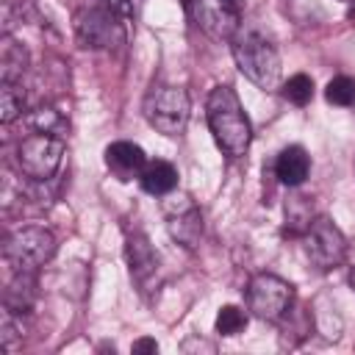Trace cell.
<instances>
[{
    "label": "cell",
    "instance_id": "16",
    "mask_svg": "<svg viewBox=\"0 0 355 355\" xmlns=\"http://www.w3.org/2000/svg\"><path fill=\"white\" fill-rule=\"evenodd\" d=\"M25 111V89L11 80H0V122L11 125Z\"/></svg>",
    "mask_w": 355,
    "mask_h": 355
},
{
    "label": "cell",
    "instance_id": "7",
    "mask_svg": "<svg viewBox=\"0 0 355 355\" xmlns=\"http://www.w3.org/2000/svg\"><path fill=\"white\" fill-rule=\"evenodd\" d=\"M294 302V286L272 272H261L247 286V308L263 322H280Z\"/></svg>",
    "mask_w": 355,
    "mask_h": 355
},
{
    "label": "cell",
    "instance_id": "22",
    "mask_svg": "<svg viewBox=\"0 0 355 355\" xmlns=\"http://www.w3.org/2000/svg\"><path fill=\"white\" fill-rule=\"evenodd\" d=\"M133 352L136 355H144V352H158V344H155V338H139V341H133Z\"/></svg>",
    "mask_w": 355,
    "mask_h": 355
},
{
    "label": "cell",
    "instance_id": "9",
    "mask_svg": "<svg viewBox=\"0 0 355 355\" xmlns=\"http://www.w3.org/2000/svg\"><path fill=\"white\" fill-rule=\"evenodd\" d=\"M164 208L169 214V222H166L169 236L178 244H183L186 250H194L197 241H200V236H202V216L194 208V202L189 197H180V205L178 202H166Z\"/></svg>",
    "mask_w": 355,
    "mask_h": 355
},
{
    "label": "cell",
    "instance_id": "17",
    "mask_svg": "<svg viewBox=\"0 0 355 355\" xmlns=\"http://www.w3.org/2000/svg\"><path fill=\"white\" fill-rule=\"evenodd\" d=\"M28 125L33 128V133H53L58 136L67 128V119L53 108V105H39L28 114Z\"/></svg>",
    "mask_w": 355,
    "mask_h": 355
},
{
    "label": "cell",
    "instance_id": "1",
    "mask_svg": "<svg viewBox=\"0 0 355 355\" xmlns=\"http://www.w3.org/2000/svg\"><path fill=\"white\" fill-rule=\"evenodd\" d=\"M205 116H208V128L214 133L216 147L230 155V158H241L250 150L252 141V125L239 103V94L230 86H214L208 100H205Z\"/></svg>",
    "mask_w": 355,
    "mask_h": 355
},
{
    "label": "cell",
    "instance_id": "10",
    "mask_svg": "<svg viewBox=\"0 0 355 355\" xmlns=\"http://www.w3.org/2000/svg\"><path fill=\"white\" fill-rule=\"evenodd\" d=\"M125 258H128L130 277H133L139 286H144V283L155 275V269H158V252L153 250L150 239H147L141 230L128 233V239H125Z\"/></svg>",
    "mask_w": 355,
    "mask_h": 355
},
{
    "label": "cell",
    "instance_id": "25",
    "mask_svg": "<svg viewBox=\"0 0 355 355\" xmlns=\"http://www.w3.org/2000/svg\"><path fill=\"white\" fill-rule=\"evenodd\" d=\"M349 286H352V291H355V266H352V272H349Z\"/></svg>",
    "mask_w": 355,
    "mask_h": 355
},
{
    "label": "cell",
    "instance_id": "11",
    "mask_svg": "<svg viewBox=\"0 0 355 355\" xmlns=\"http://www.w3.org/2000/svg\"><path fill=\"white\" fill-rule=\"evenodd\" d=\"M144 164H147V155H144V150H141L139 144H133V141H114V144L105 147V166H108L111 175L119 178V180H133V178H139L141 169H144Z\"/></svg>",
    "mask_w": 355,
    "mask_h": 355
},
{
    "label": "cell",
    "instance_id": "4",
    "mask_svg": "<svg viewBox=\"0 0 355 355\" xmlns=\"http://www.w3.org/2000/svg\"><path fill=\"white\" fill-rule=\"evenodd\" d=\"M189 111H191V103H189L186 89L180 86L161 83V86H153L150 94L144 97V116L164 136L183 133L189 122Z\"/></svg>",
    "mask_w": 355,
    "mask_h": 355
},
{
    "label": "cell",
    "instance_id": "12",
    "mask_svg": "<svg viewBox=\"0 0 355 355\" xmlns=\"http://www.w3.org/2000/svg\"><path fill=\"white\" fill-rule=\"evenodd\" d=\"M311 172V155L300 147V144H291V147H283L277 161H275V175L283 186H300L305 183Z\"/></svg>",
    "mask_w": 355,
    "mask_h": 355
},
{
    "label": "cell",
    "instance_id": "5",
    "mask_svg": "<svg viewBox=\"0 0 355 355\" xmlns=\"http://www.w3.org/2000/svg\"><path fill=\"white\" fill-rule=\"evenodd\" d=\"M64 161V141L53 133H31L17 144V164L28 180L44 183L55 178Z\"/></svg>",
    "mask_w": 355,
    "mask_h": 355
},
{
    "label": "cell",
    "instance_id": "23",
    "mask_svg": "<svg viewBox=\"0 0 355 355\" xmlns=\"http://www.w3.org/2000/svg\"><path fill=\"white\" fill-rule=\"evenodd\" d=\"M216 6L233 17H241V11H244V0H216Z\"/></svg>",
    "mask_w": 355,
    "mask_h": 355
},
{
    "label": "cell",
    "instance_id": "19",
    "mask_svg": "<svg viewBox=\"0 0 355 355\" xmlns=\"http://www.w3.org/2000/svg\"><path fill=\"white\" fill-rule=\"evenodd\" d=\"M214 324H216L219 336H239L247 327V313L239 305H222Z\"/></svg>",
    "mask_w": 355,
    "mask_h": 355
},
{
    "label": "cell",
    "instance_id": "13",
    "mask_svg": "<svg viewBox=\"0 0 355 355\" xmlns=\"http://www.w3.org/2000/svg\"><path fill=\"white\" fill-rule=\"evenodd\" d=\"M33 302H36V277L33 272L17 269V275L3 291V308H8L11 313H31Z\"/></svg>",
    "mask_w": 355,
    "mask_h": 355
},
{
    "label": "cell",
    "instance_id": "18",
    "mask_svg": "<svg viewBox=\"0 0 355 355\" xmlns=\"http://www.w3.org/2000/svg\"><path fill=\"white\" fill-rule=\"evenodd\" d=\"M280 92H283V97H286L288 103H294V105H308L311 97H313V80H311L308 75L297 72V75H291V78L280 86Z\"/></svg>",
    "mask_w": 355,
    "mask_h": 355
},
{
    "label": "cell",
    "instance_id": "24",
    "mask_svg": "<svg viewBox=\"0 0 355 355\" xmlns=\"http://www.w3.org/2000/svg\"><path fill=\"white\" fill-rule=\"evenodd\" d=\"M347 17L355 19V0H349V8H347Z\"/></svg>",
    "mask_w": 355,
    "mask_h": 355
},
{
    "label": "cell",
    "instance_id": "20",
    "mask_svg": "<svg viewBox=\"0 0 355 355\" xmlns=\"http://www.w3.org/2000/svg\"><path fill=\"white\" fill-rule=\"evenodd\" d=\"M324 97L333 105H352L355 103V80L349 75H336L324 86Z\"/></svg>",
    "mask_w": 355,
    "mask_h": 355
},
{
    "label": "cell",
    "instance_id": "26",
    "mask_svg": "<svg viewBox=\"0 0 355 355\" xmlns=\"http://www.w3.org/2000/svg\"><path fill=\"white\" fill-rule=\"evenodd\" d=\"M347 3H349V0H347Z\"/></svg>",
    "mask_w": 355,
    "mask_h": 355
},
{
    "label": "cell",
    "instance_id": "2",
    "mask_svg": "<svg viewBox=\"0 0 355 355\" xmlns=\"http://www.w3.org/2000/svg\"><path fill=\"white\" fill-rule=\"evenodd\" d=\"M133 19V8L128 0H97L75 14V36L80 47L108 50L128 39V22Z\"/></svg>",
    "mask_w": 355,
    "mask_h": 355
},
{
    "label": "cell",
    "instance_id": "21",
    "mask_svg": "<svg viewBox=\"0 0 355 355\" xmlns=\"http://www.w3.org/2000/svg\"><path fill=\"white\" fill-rule=\"evenodd\" d=\"M17 336H19V330H17V324H14V313H11L8 308H3V322H0V347H3V349H11V347H14V341H17Z\"/></svg>",
    "mask_w": 355,
    "mask_h": 355
},
{
    "label": "cell",
    "instance_id": "14",
    "mask_svg": "<svg viewBox=\"0 0 355 355\" xmlns=\"http://www.w3.org/2000/svg\"><path fill=\"white\" fill-rule=\"evenodd\" d=\"M139 183H141V189L147 194H155V197L169 194L178 186V169L169 161H161V158L147 161L144 169H141V175H139Z\"/></svg>",
    "mask_w": 355,
    "mask_h": 355
},
{
    "label": "cell",
    "instance_id": "3",
    "mask_svg": "<svg viewBox=\"0 0 355 355\" xmlns=\"http://www.w3.org/2000/svg\"><path fill=\"white\" fill-rule=\"evenodd\" d=\"M230 50H233L239 72L250 83H255L263 92H275L280 86V75H283L280 53H277V47L266 36H261L255 31L236 33Z\"/></svg>",
    "mask_w": 355,
    "mask_h": 355
},
{
    "label": "cell",
    "instance_id": "6",
    "mask_svg": "<svg viewBox=\"0 0 355 355\" xmlns=\"http://www.w3.org/2000/svg\"><path fill=\"white\" fill-rule=\"evenodd\" d=\"M6 261L14 269H25V272H36L39 266H44L53 255H55V236L47 227L39 225H25L17 227L3 247Z\"/></svg>",
    "mask_w": 355,
    "mask_h": 355
},
{
    "label": "cell",
    "instance_id": "15",
    "mask_svg": "<svg viewBox=\"0 0 355 355\" xmlns=\"http://www.w3.org/2000/svg\"><path fill=\"white\" fill-rule=\"evenodd\" d=\"M25 69H28V53H25V47L17 44V42L6 33V36H3V47H0V80L19 83Z\"/></svg>",
    "mask_w": 355,
    "mask_h": 355
},
{
    "label": "cell",
    "instance_id": "8",
    "mask_svg": "<svg viewBox=\"0 0 355 355\" xmlns=\"http://www.w3.org/2000/svg\"><path fill=\"white\" fill-rule=\"evenodd\" d=\"M305 255L322 272L341 266V261L347 255V239L333 219H327V216L311 219V225L305 227Z\"/></svg>",
    "mask_w": 355,
    "mask_h": 355
}]
</instances>
